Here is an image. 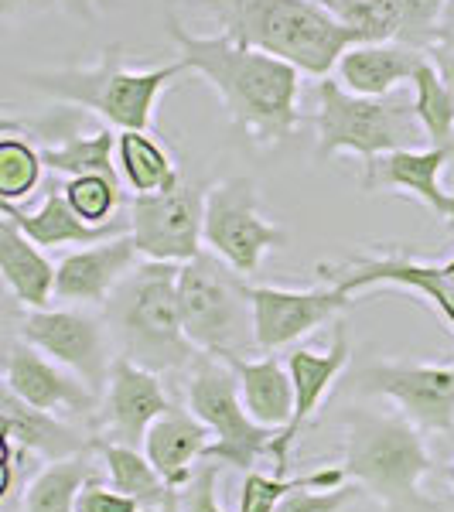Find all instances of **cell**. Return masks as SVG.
Here are the masks:
<instances>
[{"mask_svg": "<svg viewBox=\"0 0 454 512\" xmlns=\"http://www.w3.org/2000/svg\"><path fill=\"white\" fill-rule=\"evenodd\" d=\"M168 35L178 48V59L188 72L205 79L226 106L229 120L243 130L253 144L274 147L294 137L304 117L297 110L301 99V72L291 62L250 48L233 35H195L175 18L164 14Z\"/></svg>", "mask_w": 454, "mask_h": 512, "instance_id": "1", "label": "cell"}, {"mask_svg": "<svg viewBox=\"0 0 454 512\" xmlns=\"http://www.w3.org/2000/svg\"><path fill=\"white\" fill-rule=\"evenodd\" d=\"M345 424V458L342 468L362 495L386 512H441L424 492V478L434 472V454L427 448L424 431L396 414L349 407Z\"/></svg>", "mask_w": 454, "mask_h": 512, "instance_id": "2", "label": "cell"}, {"mask_svg": "<svg viewBox=\"0 0 454 512\" xmlns=\"http://www.w3.org/2000/svg\"><path fill=\"white\" fill-rule=\"evenodd\" d=\"M181 263L140 260V267L106 301V325L117 355L161 376H185L198 349L185 332L178 304Z\"/></svg>", "mask_w": 454, "mask_h": 512, "instance_id": "3", "label": "cell"}, {"mask_svg": "<svg viewBox=\"0 0 454 512\" xmlns=\"http://www.w3.org/2000/svg\"><path fill=\"white\" fill-rule=\"evenodd\" d=\"M222 31L250 48L291 62L301 76L325 79L359 45V31L315 0H222Z\"/></svg>", "mask_w": 454, "mask_h": 512, "instance_id": "4", "label": "cell"}, {"mask_svg": "<svg viewBox=\"0 0 454 512\" xmlns=\"http://www.w3.org/2000/svg\"><path fill=\"white\" fill-rule=\"evenodd\" d=\"M185 72L181 59L158 69H127L123 45H106L93 65L24 72V86L48 96L52 103L89 110L99 123H110L117 130H154L158 96Z\"/></svg>", "mask_w": 454, "mask_h": 512, "instance_id": "5", "label": "cell"}, {"mask_svg": "<svg viewBox=\"0 0 454 512\" xmlns=\"http://www.w3.org/2000/svg\"><path fill=\"white\" fill-rule=\"evenodd\" d=\"M318 113H315V161L325 164L338 154H356L373 164L383 154L414 151L427 140L414 110V93L403 96H359L349 93L338 79L325 76L315 86Z\"/></svg>", "mask_w": 454, "mask_h": 512, "instance_id": "6", "label": "cell"}, {"mask_svg": "<svg viewBox=\"0 0 454 512\" xmlns=\"http://www.w3.org/2000/svg\"><path fill=\"white\" fill-rule=\"evenodd\" d=\"M250 291L253 284H246V277L212 250H202L195 260L181 263V321L198 352L216 359H246L260 352Z\"/></svg>", "mask_w": 454, "mask_h": 512, "instance_id": "7", "label": "cell"}, {"mask_svg": "<svg viewBox=\"0 0 454 512\" xmlns=\"http://www.w3.org/2000/svg\"><path fill=\"white\" fill-rule=\"evenodd\" d=\"M185 407L212 431L205 461L257 472L260 458H274V441L280 431L257 424L239 396V379L226 359L198 352L185 373Z\"/></svg>", "mask_w": 454, "mask_h": 512, "instance_id": "8", "label": "cell"}, {"mask_svg": "<svg viewBox=\"0 0 454 512\" xmlns=\"http://www.w3.org/2000/svg\"><path fill=\"white\" fill-rule=\"evenodd\" d=\"M202 236H205V250L222 256L243 277L257 274L267 253L287 246L284 226L270 222L260 212L257 181L246 175H233L209 185Z\"/></svg>", "mask_w": 454, "mask_h": 512, "instance_id": "9", "label": "cell"}, {"mask_svg": "<svg viewBox=\"0 0 454 512\" xmlns=\"http://www.w3.org/2000/svg\"><path fill=\"white\" fill-rule=\"evenodd\" d=\"M18 338L41 349L48 359L76 373L89 390L103 396L117 355L110 352L113 335L106 321L89 308H72V304H65V308H24Z\"/></svg>", "mask_w": 454, "mask_h": 512, "instance_id": "10", "label": "cell"}, {"mask_svg": "<svg viewBox=\"0 0 454 512\" xmlns=\"http://www.w3.org/2000/svg\"><path fill=\"white\" fill-rule=\"evenodd\" d=\"M356 393L396 403L424 434H454V362L373 359L352 373Z\"/></svg>", "mask_w": 454, "mask_h": 512, "instance_id": "11", "label": "cell"}, {"mask_svg": "<svg viewBox=\"0 0 454 512\" xmlns=\"http://www.w3.org/2000/svg\"><path fill=\"white\" fill-rule=\"evenodd\" d=\"M205 195H209V185L181 181L171 192L130 198V236L140 256L161 263L195 260L205 250Z\"/></svg>", "mask_w": 454, "mask_h": 512, "instance_id": "12", "label": "cell"}, {"mask_svg": "<svg viewBox=\"0 0 454 512\" xmlns=\"http://www.w3.org/2000/svg\"><path fill=\"white\" fill-rule=\"evenodd\" d=\"M315 274L321 284H335L345 294H362L373 287H400L417 294L441 315L454 332V284L441 263L414 260L403 246H386L383 253H352L345 263H318Z\"/></svg>", "mask_w": 454, "mask_h": 512, "instance_id": "13", "label": "cell"}, {"mask_svg": "<svg viewBox=\"0 0 454 512\" xmlns=\"http://www.w3.org/2000/svg\"><path fill=\"white\" fill-rule=\"evenodd\" d=\"M253 325H257V349L280 352L294 349L301 338L315 335L321 325L335 321L356 297L335 284L318 287H253Z\"/></svg>", "mask_w": 454, "mask_h": 512, "instance_id": "14", "label": "cell"}, {"mask_svg": "<svg viewBox=\"0 0 454 512\" xmlns=\"http://www.w3.org/2000/svg\"><path fill=\"white\" fill-rule=\"evenodd\" d=\"M4 390H11L38 410H48V414L59 417H82L89 424H96L99 407H103V396L89 390L76 373H69L55 359H48L45 352L28 345L24 338L7 342Z\"/></svg>", "mask_w": 454, "mask_h": 512, "instance_id": "15", "label": "cell"}, {"mask_svg": "<svg viewBox=\"0 0 454 512\" xmlns=\"http://www.w3.org/2000/svg\"><path fill=\"white\" fill-rule=\"evenodd\" d=\"M349 362H352V338L342 321H335L332 342H328L325 349L294 345L291 355H287V369H291V379H294V417H291V424L277 434L274 458H270L280 475L291 472V454L297 448V437L315 420L325 396L332 393V386L342 379L345 369H349Z\"/></svg>", "mask_w": 454, "mask_h": 512, "instance_id": "16", "label": "cell"}, {"mask_svg": "<svg viewBox=\"0 0 454 512\" xmlns=\"http://www.w3.org/2000/svg\"><path fill=\"white\" fill-rule=\"evenodd\" d=\"M168 407H171V396L164 390L161 373H151V369L117 355L96 420L99 434H103L99 441L127 444V448L144 451L147 431H151L154 420Z\"/></svg>", "mask_w": 454, "mask_h": 512, "instance_id": "17", "label": "cell"}, {"mask_svg": "<svg viewBox=\"0 0 454 512\" xmlns=\"http://www.w3.org/2000/svg\"><path fill=\"white\" fill-rule=\"evenodd\" d=\"M454 161V147H414V151H393L362 168V192H396L417 198L424 209L454 229V192L444 188L441 175Z\"/></svg>", "mask_w": 454, "mask_h": 512, "instance_id": "18", "label": "cell"}, {"mask_svg": "<svg viewBox=\"0 0 454 512\" xmlns=\"http://www.w3.org/2000/svg\"><path fill=\"white\" fill-rule=\"evenodd\" d=\"M140 260L144 256L130 233L65 253L55 274V301L72 308H106L113 291L134 274Z\"/></svg>", "mask_w": 454, "mask_h": 512, "instance_id": "19", "label": "cell"}, {"mask_svg": "<svg viewBox=\"0 0 454 512\" xmlns=\"http://www.w3.org/2000/svg\"><path fill=\"white\" fill-rule=\"evenodd\" d=\"M0 216L11 219L24 236L35 239L41 250H59V246H96L113 236L130 233V212H123L120 219L106 222V226H93V222L82 219L69 205V198H65L59 175L48 181L45 198H41V205L35 212L21 209L18 202H0Z\"/></svg>", "mask_w": 454, "mask_h": 512, "instance_id": "20", "label": "cell"}, {"mask_svg": "<svg viewBox=\"0 0 454 512\" xmlns=\"http://www.w3.org/2000/svg\"><path fill=\"white\" fill-rule=\"evenodd\" d=\"M431 59L427 48L407 41H359L338 59L335 76L349 93L359 96H393L403 82L417 76V69Z\"/></svg>", "mask_w": 454, "mask_h": 512, "instance_id": "21", "label": "cell"}, {"mask_svg": "<svg viewBox=\"0 0 454 512\" xmlns=\"http://www.w3.org/2000/svg\"><path fill=\"white\" fill-rule=\"evenodd\" d=\"M212 444V431L198 420L188 407L171 403L164 414L154 420V427L144 437V454L151 465L164 475L171 489H185L205 461Z\"/></svg>", "mask_w": 454, "mask_h": 512, "instance_id": "22", "label": "cell"}, {"mask_svg": "<svg viewBox=\"0 0 454 512\" xmlns=\"http://www.w3.org/2000/svg\"><path fill=\"white\" fill-rule=\"evenodd\" d=\"M0 414H4V441L21 444V448L35 451L38 458H45V461L72 458V454H82L99 444V437H89L82 427L69 424V420L59 414L31 407V403H24L21 396H14L11 390H4Z\"/></svg>", "mask_w": 454, "mask_h": 512, "instance_id": "23", "label": "cell"}, {"mask_svg": "<svg viewBox=\"0 0 454 512\" xmlns=\"http://www.w3.org/2000/svg\"><path fill=\"white\" fill-rule=\"evenodd\" d=\"M55 274L59 263H52L45 250L21 233L7 216H0V277L7 291L21 308H52Z\"/></svg>", "mask_w": 454, "mask_h": 512, "instance_id": "24", "label": "cell"}, {"mask_svg": "<svg viewBox=\"0 0 454 512\" xmlns=\"http://www.w3.org/2000/svg\"><path fill=\"white\" fill-rule=\"evenodd\" d=\"M239 379V396L257 424L270 431H284L294 417V379L287 362L274 352H263V359H226Z\"/></svg>", "mask_w": 454, "mask_h": 512, "instance_id": "25", "label": "cell"}, {"mask_svg": "<svg viewBox=\"0 0 454 512\" xmlns=\"http://www.w3.org/2000/svg\"><path fill=\"white\" fill-rule=\"evenodd\" d=\"M117 168L134 195L171 192L181 185L178 164L168 144H161L154 130H120L117 137Z\"/></svg>", "mask_w": 454, "mask_h": 512, "instance_id": "26", "label": "cell"}, {"mask_svg": "<svg viewBox=\"0 0 454 512\" xmlns=\"http://www.w3.org/2000/svg\"><path fill=\"white\" fill-rule=\"evenodd\" d=\"M117 137L120 130L110 123H93L86 130H76L72 137L59 140V144L38 147L45 168L59 178H76V175H110L120 178L117 168Z\"/></svg>", "mask_w": 454, "mask_h": 512, "instance_id": "27", "label": "cell"}, {"mask_svg": "<svg viewBox=\"0 0 454 512\" xmlns=\"http://www.w3.org/2000/svg\"><path fill=\"white\" fill-rule=\"evenodd\" d=\"M99 465H103L99 444L82 454H72V458L48 461L24 492L21 512H76L82 485L99 475Z\"/></svg>", "mask_w": 454, "mask_h": 512, "instance_id": "28", "label": "cell"}, {"mask_svg": "<svg viewBox=\"0 0 454 512\" xmlns=\"http://www.w3.org/2000/svg\"><path fill=\"white\" fill-rule=\"evenodd\" d=\"M410 93H414V110L417 120L427 134V144L434 147H454V103L451 93L444 86L437 65L427 59L417 69V76L410 79Z\"/></svg>", "mask_w": 454, "mask_h": 512, "instance_id": "29", "label": "cell"}, {"mask_svg": "<svg viewBox=\"0 0 454 512\" xmlns=\"http://www.w3.org/2000/svg\"><path fill=\"white\" fill-rule=\"evenodd\" d=\"M41 171H45V158L35 140H28L18 130H4L0 137V202H24L35 195Z\"/></svg>", "mask_w": 454, "mask_h": 512, "instance_id": "30", "label": "cell"}, {"mask_svg": "<svg viewBox=\"0 0 454 512\" xmlns=\"http://www.w3.org/2000/svg\"><path fill=\"white\" fill-rule=\"evenodd\" d=\"M65 198L69 205L79 212L86 222L93 226H106V222L123 216V205L130 202L123 195V181L110 175H76V178H62Z\"/></svg>", "mask_w": 454, "mask_h": 512, "instance_id": "31", "label": "cell"}, {"mask_svg": "<svg viewBox=\"0 0 454 512\" xmlns=\"http://www.w3.org/2000/svg\"><path fill=\"white\" fill-rule=\"evenodd\" d=\"M45 465L48 461L38 458L35 451L21 448V444H14V441H4V465H0V472H4V482H0V506H4V512L21 509L24 492H28V485L35 482Z\"/></svg>", "mask_w": 454, "mask_h": 512, "instance_id": "32", "label": "cell"}, {"mask_svg": "<svg viewBox=\"0 0 454 512\" xmlns=\"http://www.w3.org/2000/svg\"><path fill=\"white\" fill-rule=\"evenodd\" d=\"M362 41H393L400 38V0H352L342 14Z\"/></svg>", "mask_w": 454, "mask_h": 512, "instance_id": "33", "label": "cell"}, {"mask_svg": "<svg viewBox=\"0 0 454 512\" xmlns=\"http://www.w3.org/2000/svg\"><path fill=\"white\" fill-rule=\"evenodd\" d=\"M444 11H448V0H400V41L431 48Z\"/></svg>", "mask_w": 454, "mask_h": 512, "instance_id": "34", "label": "cell"}, {"mask_svg": "<svg viewBox=\"0 0 454 512\" xmlns=\"http://www.w3.org/2000/svg\"><path fill=\"white\" fill-rule=\"evenodd\" d=\"M356 485H338V489H311V485H297L277 502L274 512H342L356 499Z\"/></svg>", "mask_w": 454, "mask_h": 512, "instance_id": "35", "label": "cell"}, {"mask_svg": "<svg viewBox=\"0 0 454 512\" xmlns=\"http://www.w3.org/2000/svg\"><path fill=\"white\" fill-rule=\"evenodd\" d=\"M219 468L216 461H202L198 472L192 475V482L178 492L181 499V512H226L216 495V485H219Z\"/></svg>", "mask_w": 454, "mask_h": 512, "instance_id": "36", "label": "cell"}, {"mask_svg": "<svg viewBox=\"0 0 454 512\" xmlns=\"http://www.w3.org/2000/svg\"><path fill=\"white\" fill-rule=\"evenodd\" d=\"M76 512H140V506L130 499L127 492H120L117 485H103V482H86L76 499Z\"/></svg>", "mask_w": 454, "mask_h": 512, "instance_id": "37", "label": "cell"}, {"mask_svg": "<svg viewBox=\"0 0 454 512\" xmlns=\"http://www.w3.org/2000/svg\"><path fill=\"white\" fill-rule=\"evenodd\" d=\"M48 11H59V0H0V18H4V24L38 18V14Z\"/></svg>", "mask_w": 454, "mask_h": 512, "instance_id": "38", "label": "cell"}, {"mask_svg": "<svg viewBox=\"0 0 454 512\" xmlns=\"http://www.w3.org/2000/svg\"><path fill=\"white\" fill-rule=\"evenodd\" d=\"M113 4H117V0H59V11L72 14V18H79V21H96V18H103Z\"/></svg>", "mask_w": 454, "mask_h": 512, "instance_id": "39", "label": "cell"}, {"mask_svg": "<svg viewBox=\"0 0 454 512\" xmlns=\"http://www.w3.org/2000/svg\"><path fill=\"white\" fill-rule=\"evenodd\" d=\"M431 48H444V52L454 55V0H448V11H444L441 24H437Z\"/></svg>", "mask_w": 454, "mask_h": 512, "instance_id": "40", "label": "cell"}, {"mask_svg": "<svg viewBox=\"0 0 454 512\" xmlns=\"http://www.w3.org/2000/svg\"><path fill=\"white\" fill-rule=\"evenodd\" d=\"M427 52H431V62L437 65V72H441L444 86H448V93H451V103H454V55L444 52V48H427Z\"/></svg>", "mask_w": 454, "mask_h": 512, "instance_id": "41", "label": "cell"}, {"mask_svg": "<svg viewBox=\"0 0 454 512\" xmlns=\"http://www.w3.org/2000/svg\"><path fill=\"white\" fill-rule=\"evenodd\" d=\"M315 4L328 7V11H332V14H338V18H342V14L349 11V4H352V0H315Z\"/></svg>", "mask_w": 454, "mask_h": 512, "instance_id": "42", "label": "cell"}, {"mask_svg": "<svg viewBox=\"0 0 454 512\" xmlns=\"http://www.w3.org/2000/svg\"><path fill=\"white\" fill-rule=\"evenodd\" d=\"M444 482H448V489L454 492V458L448 461V465H444Z\"/></svg>", "mask_w": 454, "mask_h": 512, "instance_id": "43", "label": "cell"}, {"mask_svg": "<svg viewBox=\"0 0 454 512\" xmlns=\"http://www.w3.org/2000/svg\"><path fill=\"white\" fill-rule=\"evenodd\" d=\"M441 267H444V274H448V277H451V284H454V256H451V260H444Z\"/></svg>", "mask_w": 454, "mask_h": 512, "instance_id": "44", "label": "cell"}]
</instances>
